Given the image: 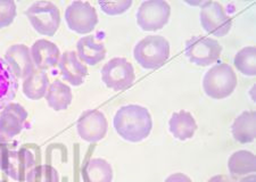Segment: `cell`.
<instances>
[{"mask_svg":"<svg viewBox=\"0 0 256 182\" xmlns=\"http://www.w3.org/2000/svg\"><path fill=\"white\" fill-rule=\"evenodd\" d=\"M168 130L176 140L186 142L192 139L196 134V120L188 110L174 112L168 120Z\"/></svg>","mask_w":256,"mask_h":182,"instance_id":"cell-16","label":"cell"},{"mask_svg":"<svg viewBox=\"0 0 256 182\" xmlns=\"http://www.w3.org/2000/svg\"><path fill=\"white\" fill-rule=\"evenodd\" d=\"M0 182H8V181H5V180H0Z\"/></svg>","mask_w":256,"mask_h":182,"instance_id":"cell-31","label":"cell"},{"mask_svg":"<svg viewBox=\"0 0 256 182\" xmlns=\"http://www.w3.org/2000/svg\"><path fill=\"white\" fill-rule=\"evenodd\" d=\"M65 22L78 34L92 33L99 22L96 8L86 2H73L65 10Z\"/></svg>","mask_w":256,"mask_h":182,"instance_id":"cell-8","label":"cell"},{"mask_svg":"<svg viewBox=\"0 0 256 182\" xmlns=\"http://www.w3.org/2000/svg\"><path fill=\"white\" fill-rule=\"evenodd\" d=\"M238 182H256V176L255 174H250L245 178H242V179L239 180Z\"/></svg>","mask_w":256,"mask_h":182,"instance_id":"cell-30","label":"cell"},{"mask_svg":"<svg viewBox=\"0 0 256 182\" xmlns=\"http://www.w3.org/2000/svg\"><path fill=\"white\" fill-rule=\"evenodd\" d=\"M18 15V6L13 0H0V28L10 26Z\"/></svg>","mask_w":256,"mask_h":182,"instance_id":"cell-26","label":"cell"},{"mask_svg":"<svg viewBox=\"0 0 256 182\" xmlns=\"http://www.w3.org/2000/svg\"><path fill=\"white\" fill-rule=\"evenodd\" d=\"M231 134L239 144H250L256 138V113L254 110H244L234 118L231 126Z\"/></svg>","mask_w":256,"mask_h":182,"instance_id":"cell-18","label":"cell"},{"mask_svg":"<svg viewBox=\"0 0 256 182\" xmlns=\"http://www.w3.org/2000/svg\"><path fill=\"white\" fill-rule=\"evenodd\" d=\"M108 122L104 113L97 110L84 112L78 118L76 131L82 140L94 144L102 140L107 134Z\"/></svg>","mask_w":256,"mask_h":182,"instance_id":"cell-11","label":"cell"},{"mask_svg":"<svg viewBox=\"0 0 256 182\" xmlns=\"http://www.w3.org/2000/svg\"><path fill=\"white\" fill-rule=\"evenodd\" d=\"M136 80L134 68L124 57H114L102 68V81L107 88L122 91L130 88Z\"/></svg>","mask_w":256,"mask_h":182,"instance_id":"cell-6","label":"cell"},{"mask_svg":"<svg viewBox=\"0 0 256 182\" xmlns=\"http://www.w3.org/2000/svg\"><path fill=\"white\" fill-rule=\"evenodd\" d=\"M164 182H192V180L187 174H184V173L176 172L168 176Z\"/></svg>","mask_w":256,"mask_h":182,"instance_id":"cell-28","label":"cell"},{"mask_svg":"<svg viewBox=\"0 0 256 182\" xmlns=\"http://www.w3.org/2000/svg\"><path fill=\"white\" fill-rule=\"evenodd\" d=\"M31 57L36 70L47 71L58 65L60 50L56 44L46 39H39L31 46Z\"/></svg>","mask_w":256,"mask_h":182,"instance_id":"cell-15","label":"cell"},{"mask_svg":"<svg viewBox=\"0 0 256 182\" xmlns=\"http://www.w3.org/2000/svg\"><path fill=\"white\" fill-rule=\"evenodd\" d=\"M44 97H46L48 106L55 112L68 110L73 102L71 86H68L60 80H55L49 84Z\"/></svg>","mask_w":256,"mask_h":182,"instance_id":"cell-19","label":"cell"},{"mask_svg":"<svg viewBox=\"0 0 256 182\" xmlns=\"http://www.w3.org/2000/svg\"><path fill=\"white\" fill-rule=\"evenodd\" d=\"M98 5L102 13L110 16H118L124 14L132 6L131 0H122V2H98Z\"/></svg>","mask_w":256,"mask_h":182,"instance_id":"cell-27","label":"cell"},{"mask_svg":"<svg viewBox=\"0 0 256 182\" xmlns=\"http://www.w3.org/2000/svg\"><path fill=\"white\" fill-rule=\"evenodd\" d=\"M32 28L41 36H54L60 26V12L50 2H36L26 12Z\"/></svg>","mask_w":256,"mask_h":182,"instance_id":"cell-5","label":"cell"},{"mask_svg":"<svg viewBox=\"0 0 256 182\" xmlns=\"http://www.w3.org/2000/svg\"><path fill=\"white\" fill-rule=\"evenodd\" d=\"M200 18L204 31L216 38L226 36L232 28V20L226 14L224 6L216 2H203Z\"/></svg>","mask_w":256,"mask_h":182,"instance_id":"cell-10","label":"cell"},{"mask_svg":"<svg viewBox=\"0 0 256 182\" xmlns=\"http://www.w3.org/2000/svg\"><path fill=\"white\" fill-rule=\"evenodd\" d=\"M222 46L216 39L195 36L186 41V56L197 66H210L220 58Z\"/></svg>","mask_w":256,"mask_h":182,"instance_id":"cell-7","label":"cell"},{"mask_svg":"<svg viewBox=\"0 0 256 182\" xmlns=\"http://www.w3.org/2000/svg\"><path fill=\"white\" fill-rule=\"evenodd\" d=\"M113 126L123 140L137 144L150 136L152 118L146 107L136 104L124 105L115 113Z\"/></svg>","mask_w":256,"mask_h":182,"instance_id":"cell-1","label":"cell"},{"mask_svg":"<svg viewBox=\"0 0 256 182\" xmlns=\"http://www.w3.org/2000/svg\"><path fill=\"white\" fill-rule=\"evenodd\" d=\"M28 114L18 102H10L0 113V144H7L24 129Z\"/></svg>","mask_w":256,"mask_h":182,"instance_id":"cell-12","label":"cell"},{"mask_svg":"<svg viewBox=\"0 0 256 182\" xmlns=\"http://www.w3.org/2000/svg\"><path fill=\"white\" fill-rule=\"evenodd\" d=\"M134 57L142 68H158L170 57V44L163 36H147L136 44Z\"/></svg>","mask_w":256,"mask_h":182,"instance_id":"cell-2","label":"cell"},{"mask_svg":"<svg viewBox=\"0 0 256 182\" xmlns=\"http://www.w3.org/2000/svg\"><path fill=\"white\" fill-rule=\"evenodd\" d=\"M26 182H60V173L50 165L34 166L28 173Z\"/></svg>","mask_w":256,"mask_h":182,"instance_id":"cell-25","label":"cell"},{"mask_svg":"<svg viewBox=\"0 0 256 182\" xmlns=\"http://www.w3.org/2000/svg\"><path fill=\"white\" fill-rule=\"evenodd\" d=\"M18 90V80L4 58H0V110L14 100Z\"/></svg>","mask_w":256,"mask_h":182,"instance_id":"cell-20","label":"cell"},{"mask_svg":"<svg viewBox=\"0 0 256 182\" xmlns=\"http://www.w3.org/2000/svg\"><path fill=\"white\" fill-rule=\"evenodd\" d=\"M49 84L50 82H49L47 73L36 68L30 76L23 80V94L31 100H40L46 96Z\"/></svg>","mask_w":256,"mask_h":182,"instance_id":"cell-21","label":"cell"},{"mask_svg":"<svg viewBox=\"0 0 256 182\" xmlns=\"http://www.w3.org/2000/svg\"><path fill=\"white\" fill-rule=\"evenodd\" d=\"M171 16V6L163 0L142 2L137 10V23L142 31H158L166 26Z\"/></svg>","mask_w":256,"mask_h":182,"instance_id":"cell-9","label":"cell"},{"mask_svg":"<svg viewBox=\"0 0 256 182\" xmlns=\"http://www.w3.org/2000/svg\"><path fill=\"white\" fill-rule=\"evenodd\" d=\"M208 182H229V180H228V178L224 176L218 174V176H214L210 178Z\"/></svg>","mask_w":256,"mask_h":182,"instance_id":"cell-29","label":"cell"},{"mask_svg":"<svg viewBox=\"0 0 256 182\" xmlns=\"http://www.w3.org/2000/svg\"><path fill=\"white\" fill-rule=\"evenodd\" d=\"M76 55L84 64L96 66L106 57L104 44L97 42L94 36H84L78 40Z\"/></svg>","mask_w":256,"mask_h":182,"instance_id":"cell-17","label":"cell"},{"mask_svg":"<svg viewBox=\"0 0 256 182\" xmlns=\"http://www.w3.org/2000/svg\"><path fill=\"white\" fill-rule=\"evenodd\" d=\"M228 170L232 176H246L255 173L256 157L250 150H237L229 157Z\"/></svg>","mask_w":256,"mask_h":182,"instance_id":"cell-23","label":"cell"},{"mask_svg":"<svg viewBox=\"0 0 256 182\" xmlns=\"http://www.w3.org/2000/svg\"><path fill=\"white\" fill-rule=\"evenodd\" d=\"M4 60L10 66V68L14 73V76L18 78V80H20V78L24 80L36 70L30 49L26 44H23L10 46L6 50L5 55H4Z\"/></svg>","mask_w":256,"mask_h":182,"instance_id":"cell-13","label":"cell"},{"mask_svg":"<svg viewBox=\"0 0 256 182\" xmlns=\"http://www.w3.org/2000/svg\"><path fill=\"white\" fill-rule=\"evenodd\" d=\"M58 70L64 81L73 86H79L84 84L86 78L88 76V68L82 63L76 52L68 50L60 55L58 62Z\"/></svg>","mask_w":256,"mask_h":182,"instance_id":"cell-14","label":"cell"},{"mask_svg":"<svg viewBox=\"0 0 256 182\" xmlns=\"http://www.w3.org/2000/svg\"><path fill=\"white\" fill-rule=\"evenodd\" d=\"M234 65L239 72L247 76L256 74V49L253 46H247L240 49L234 56Z\"/></svg>","mask_w":256,"mask_h":182,"instance_id":"cell-24","label":"cell"},{"mask_svg":"<svg viewBox=\"0 0 256 182\" xmlns=\"http://www.w3.org/2000/svg\"><path fill=\"white\" fill-rule=\"evenodd\" d=\"M36 166L34 154L26 147L12 150L10 144H0V170L15 181L26 180Z\"/></svg>","mask_w":256,"mask_h":182,"instance_id":"cell-4","label":"cell"},{"mask_svg":"<svg viewBox=\"0 0 256 182\" xmlns=\"http://www.w3.org/2000/svg\"><path fill=\"white\" fill-rule=\"evenodd\" d=\"M82 178L84 182H112L114 171L106 160L92 158L84 164Z\"/></svg>","mask_w":256,"mask_h":182,"instance_id":"cell-22","label":"cell"},{"mask_svg":"<svg viewBox=\"0 0 256 182\" xmlns=\"http://www.w3.org/2000/svg\"><path fill=\"white\" fill-rule=\"evenodd\" d=\"M238 84L237 74L226 63L213 65L203 78V89L212 99H224L234 94Z\"/></svg>","mask_w":256,"mask_h":182,"instance_id":"cell-3","label":"cell"}]
</instances>
